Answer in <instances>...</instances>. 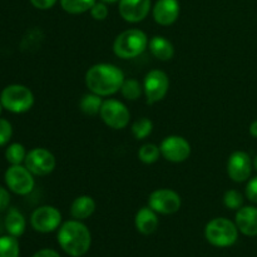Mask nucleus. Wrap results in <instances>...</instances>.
<instances>
[{
    "label": "nucleus",
    "instance_id": "c756f323",
    "mask_svg": "<svg viewBox=\"0 0 257 257\" xmlns=\"http://www.w3.org/2000/svg\"><path fill=\"white\" fill-rule=\"evenodd\" d=\"M90 15H92L93 19L95 20H104L105 18L109 14V10H108V7L105 3L103 2H95V4L93 5L92 9L89 10Z\"/></svg>",
    "mask_w": 257,
    "mask_h": 257
},
{
    "label": "nucleus",
    "instance_id": "c9c22d12",
    "mask_svg": "<svg viewBox=\"0 0 257 257\" xmlns=\"http://www.w3.org/2000/svg\"><path fill=\"white\" fill-rule=\"evenodd\" d=\"M100 2L105 3V4H113V3H117L119 2V0H100Z\"/></svg>",
    "mask_w": 257,
    "mask_h": 257
},
{
    "label": "nucleus",
    "instance_id": "412c9836",
    "mask_svg": "<svg viewBox=\"0 0 257 257\" xmlns=\"http://www.w3.org/2000/svg\"><path fill=\"white\" fill-rule=\"evenodd\" d=\"M102 104H103L102 97L89 92L88 94L83 95V98L79 102V108L84 114L89 115V117H94V115L99 114Z\"/></svg>",
    "mask_w": 257,
    "mask_h": 257
},
{
    "label": "nucleus",
    "instance_id": "aec40b11",
    "mask_svg": "<svg viewBox=\"0 0 257 257\" xmlns=\"http://www.w3.org/2000/svg\"><path fill=\"white\" fill-rule=\"evenodd\" d=\"M4 226L5 230L8 231L9 235L14 236V237H20L25 232L27 221H25L24 215L19 210H17V208H10L8 211L7 216H5Z\"/></svg>",
    "mask_w": 257,
    "mask_h": 257
},
{
    "label": "nucleus",
    "instance_id": "cd10ccee",
    "mask_svg": "<svg viewBox=\"0 0 257 257\" xmlns=\"http://www.w3.org/2000/svg\"><path fill=\"white\" fill-rule=\"evenodd\" d=\"M223 205L228 210H236L243 206V196L242 193L238 192L237 190H228L223 195Z\"/></svg>",
    "mask_w": 257,
    "mask_h": 257
},
{
    "label": "nucleus",
    "instance_id": "e433bc0d",
    "mask_svg": "<svg viewBox=\"0 0 257 257\" xmlns=\"http://www.w3.org/2000/svg\"><path fill=\"white\" fill-rule=\"evenodd\" d=\"M253 167H255V170L257 171V156L255 157V160H253Z\"/></svg>",
    "mask_w": 257,
    "mask_h": 257
},
{
    "label": "nucleus",
    "instance_id": "72a5a7b5",
    "mask_svg": "<svg viewBox=\"0 0 257 257\" xmlns=\"http://www.w3.org/2000/svg\"><path fill=\"white\" fill-rule=\"evenodd\" d=\"M32 257H60V255L53 248H42V250L37 251Z\"/></svg>",
    "mask_w": 257,
    "mask_h": 257
},
{
    "label": "nucleus",
    "instance_id": "f8f14e48",
    "mask_svg": "<svg viewBox=\"0 0 257 257\" xmlns=\"http://www.w3.org/2000/svg\"><path fill=\"white\" fill-rule=\"evenodd\" d=\"M161 156L173 163L185 162L191 155V145L181 136H168L160 146Z\"/></svg>",
    "mask_w": 257,
    "mask_h": 257
},
{
    "label": "nucleus",
    "instance_id": "9b49d317",
    "mask_svg": "<svg viewBox=\"0 0 257 257\" xmlns=\"http://www.w3.org/2000/svg\"><path fill=\"white\" fill-rule=\"evenodd\" d=\"M57 161L54 155L45 148H33L27 153L24 166L34 176H47L54 171Z\"/></svg>",
    "mask_w": 257,
    "mask_h": 257
},
{
    "label": "nucleus",
    "instance_id": "473e14b6",
    "mask_svg": "<svg viewBox=\"0 0 257 257\" xmlns=\"http://www.w3.org/2000/svg\"><path fill=\"white\" fill-rule=\"evenodd\" d=\"M57 2L58 0H30L33 7H35L37 9H40V10L50 9V8L54 7Z\"/></svg>",
    "mask_w": 257,
    "mask_h": 257
},
{
    "label": "nucleus",
    "instance_id": "a878e982",
    "mask_svg": "<svg viewBox=\"0 0 257 257\" xmlns=\"http://www.w3.org/2000/svg\"><path fill=\"white\" fill-rule=\"evenodd\" d=\"M131 130H132V135L135 136L136 140H145L152 133L153 123L150 118L142 117L136 120V122H133Z\"/></svg>",
    "mask_w": 257,
    "mask_h": 257
},
{
    "label": "nucleus",
    "instance_id": "f257e3e1",
    "mask_svg": "<svg viewBox=\"0 0 257 257\" xmlns=\"http://www.w3.org/2000/svg\"><path fill=\"white\" fill-rule=\"evenodd\" d=\"M124 73L110 63H98L85 73V85L88 90L100 97H109L119 92L124 82Z\"/></svg>",
    "mask_w": 257,
    "mask_h": 257
},
{
    "label": "nucleus",
    "instance_id": "4be33fe9",
    "mask_svg": "<svg viewBox=\"0 0 257 257\" xmlns=\"http://www.w3.org/2000/svg\"><path fill=\"white\" fill-rule=\"evenodd\" d=\"M63 10L69 14H83L89 12L97 0H59Z\"/></svg>",
    "mask_w": 257,
    "mask_h": 257
},
{
    "label": "nucleus",
    "instance_id": "1a4fd4ad",
    "mask_svg": "<svg viewBox=\"0 0 257 257\" xmlns=\"http://www.w3.org/2000/svg\"><path fill=\"white\" fill-rule=\"evenodd\" d=\"M30 225L37 232H53L62 225V213L54 206H40L30 216Z\"/></svg>",
    "mask_w": 257,
    "mask_h": 257
},
{
    "label": "nucleus",
    "instance_id": "423d86ee",
    "mask_svg": "<svg viewBox=\"0 0 257 257\" xmlns=\"http://www.w3.org/2000/svg\"><path fill=\"white\" fill-rule=\"evenodd\" d=\"M99 115L103 122L113 130H124L130 124V110L124 103L118 99L109 98V99L103 100Z\"/></svg>",
    "mask_w": 257,
    "mask_h": 257
},
{
    "label": "nucleus",
    "instance_id": "39448f33",
    "mask_svg": "<svg viewBox=\"0 0 257 257\" xmlns=\"http://www.w3.org/2000/svg\"><path fill=\"white\" fill-rule=\"evenodd\" d=\"M0 103L4 109L22 114L32 109L34 105V94L25 85L10 84L7 85L0 93Z\"/></svg>",
    "mask_w": 257,
    "mask_h": 257
},
{
    "label": "nucleus",
    "instance_id": "a211bd4d",
    "mask_svg": "<svg viewBox=\"0 0 257 257\" xmlns=\"http://www.w3.org/2000/svg\"><path fill=\"white\" fill-rule=\"evenodd\" d=\"M95 207H97V205H95V201L93 200V197L88 195L79 196L73 201L72 206H70V215L74 220H87L94 213Z\"/></svg>",
    "mask_w": 257,
    "mask_h": 257
},
{
    "label": "nucleus",
    "instance_id": "f03ea898",
    "mask_svg": "<svg viewBox=\"0 0 257 257\" xmlns=\"http://www.w3.org/2000/svg\"><path fill=\"white\" fill-rule=\"evenodd\" d=\"M57 238L62 250L72 257L84 256L92 245L89 228L79 220H69L62 223Z\"/></svg>",
    "mask_w": 257,
    "mask_h": 257
},
{
    "label": "nucleus",
    "instance_id": "ddd939ff",
    "mask_svg": "<svg viewBox=\"0 0 257 257\" xmlns=\"http://www.w3.org/2000/svg\"><path fill=\"white\" fill-rule=\"evenodd\" d=\"M253 162L248 153L243 151H236L228 157L227 173L233 182L242 183L250 180L252 173Z\"/></svg>",
    "mask_w": 257,
    "mask_h": 257
},
{
    "label": "nucleus",
    "instance_id": "bb28decb",
    "mask_svg": "<svg viewBox=\"0 0 257 257\" xmlns=\"http://www.w3.org/2000/svg\"><path fill=\"white\" fill-rule=\"evenodd\" d=\"M160 156V147L157 145H153V143H146L138 151V158H140L141 162L146 163V165H152V163L157 162Z\"/></svg>",
    "mask_w": 257,
    "mask_h": 257
},
{
    "label": "nucleus",
    "instance_id": "9d476101",
    "mask_svg": "<svg viewBox=\"0 0 257 257\" xmlns=\"http://www.w3.org/2000/svg\"><path fill=\"white\" fill-rule=\"evenodd\" d=\"M181 205L180 195L170 188H158L148 197V206L161 215H173L180 211Z\"/></svg>",
    "mask_w": 257,
    "mask_h": 257
},
{
    "label": "nucleus",
    "instance_id": "dca6fc26",
    "mask_svg": "<svg viewBox=\"0 0 257 257\" xmlns=\"http://www.w3.org/2000/svg\"><path fill=\"white\" fill-rule=\"evenodd\" d=\"M235 223L238 231L245 236H257V207L242 206L235 216Z\"/></svg>",
    "mask_w": 257,
    "mask_h": 257
},
{
    "label": "nucleus",
    "instance_id": "7ed1b4c3",
    "mask_svg": "<svg viewBox=\"0 0 257 257\" xmlns=\"http://www.w3.org/2000/svg\"><path fill=\"white\" fill-rule=\"evenodd\" d=\"M147 34L141 29H128L117 35L113 43V52L122 59H133L148 48Z\"/></svg>",
    "mask_w": 257,
    "mask_h": 257
},
{
    "label": "nucleus",
    "instance_id": "f3484780",
    "mask_svg": "<svg viewBox=\"0 0 257 257\" xmlns=\"http://www.w3.org/2000/svg\"><path fill=\"white\" fill-rule=\"evenodd\" d=\"M158 216L156 211H153L150 206L142 207L137 211L135 217L136 228L142 235H151L158 228Z\"/></svg>",
    "mask_w": 257,
    "mask_h": 257
},
{
    "label": "nucleus",
    "instance_id": "b1692460",
    "mask_svg": "<svg viewBox=\"0 0 257 257\" xmlns=\"http://www.w3.org/2000/svg\"><path fill=\"white\" fill-rule=\"evenodd\" d=\"M142 92L143 85H141V83L133 78L124 79L122 88H120V93L127 100H137L142 95Z\"/></svg>",
    "mask_w": 257,
    "mask_h": 257
},
{
    "label": "nucleus",
    "instance_id": "6ab92c4d",
    "mask_svg": "<svg viewBox=\"0 0 257 257\" xmlns=\"http://www.w3.org/2000/svg\"><path fill=\"white\" fill-rule=\"evenodd\" d=\"M148 48H150L153 57L157 58L158 60H162V62L171 60L175 55L173 44L162 35H156V37L151 38L150 43H148Z\"/></svg>",
    "mask_w": 257,
    "mask_h": 257
},
{
    "label": "nucleus",
    "instance_id": "f704fd0d",
    "mask_svg": "<svg viewBox=\"0 0 257 257\" xmlns=\"http://www.w3.org/2000/svg\"><path fill=\"white\" fill-rule=\"evenodd\" d=\"M250 135L252 136V137L257 138V119L253 120L250 124Z\"/></svg>",
    "mask_w": 257,
    "mask_h": 257
},
{
    "label": "nucleus",
    "instance_id": "4468645a",
    "mask_svg": "<svg viewBox=\"0 0 257 257\" xmlns=\"http://www.w3.org/2000/svg\"><path fill=\"white\" fill-rule=\"evenodd\" d=\"M118 10L125 22L140 23L150 14L151 0H119Z\"/></svg>",
    "mask_w": 257,
    "mask_h": 257
},
{
    "label": "nucleus",
    "instance_id": "0eeeda50",
    "mask_svg": "<svg viewBox=\"0 0 257 257\" xmlns=\"http://www.w3.org/2000/svg\"><path fill=\"white\" fill-rule=\"evenodd\" d=\"M4 178L8 188L19 196L29 195L35 186L34 175L22 165L10 166L5 172Z\"/></svg>",
    "mask_w": 257,
    "mask_h": 257
},
{
    "label": "nucleus",
    "instance_id": "2eb2a0df",
    "mask_svg": "<svg viewBox=\"0 0 257 257\" xmlns=\"http://www.w3.org/2000/svg\"><path fill=\"white\" fill-rule=\"evenodd\" d=\"M180 12L178 0H157L152 9L153 19L162 27L172 25L180 17Z\"/></svg>",
    "mask_w": 257,
    "mask_h": 257
},
{
    "label": "nucleus",
    "instance_id": "6e6552de",
    "mask_svg": "<svg viewBox=\"0 0 257 257\" xmlns=\"http://www.w3.org/2000/svg\"><path fill=\"white\" fill-rule=\"evenodd\" d=\"M168 89H170V78L163 70L153 69L146 74L143 80V93L147 103L153 104L162 100L167 94Z\"/></svg>",
    "mask_w": 257,
    "mask_h": 257
},
{
    "label": "nucleus",
    "instance_id": "c85d7f7f",
    "mask_svg": "<svg viewBox=\"0 0 257 257\" xmlns=\"http://www.w3.org/2000/svg\"><path fill=\"white\" fill-rule=\"evenodd\" d=\"M13 137V125L8 119L0 118V147L8 145Z\"/></svg>",
    "mask_w": 257,
    "mask_h": 257
},
{
    "label": "nucleus",
    "instance_id": "4c0bfd02",
    "mask_svg": "<svg viewBox=\"0 0 257 257\" xmlns=\"http://www.w3.org/2000/svg\"><path fill=\"white\" fill-rule=\"evenodd\" d=\"M3 109H4V108H3V105H2V103H0V114H2V112H3Z\"/></svg>",
    "mask_w": 257,
    "mask_h": 257
},
{
    "label": "nucleus",
    "instance_id": "7c9ffc66",
    "mask_svg": "<svg viewBox=\"0 0 257 257\" xmlns=\"http://www.w3.org/2000/svg\"><path fill=\"white\" fill-rule=\"evenodd\" d=\"M245 195L248 201H251L252 203H257V176L251 178L247 182L245 188Z\"/></svg>",
    "mask_w": 257,
    "mask_h": 257
},
{
    "label": "nucleus",
    "instance_id": "393cba45",
    "mask_svg": "<svg viewBox=\"0 0 257 257\" xmlns=\"http://www.w3.org/2000/svg\"><path fill=\"white\" fill-rule=\"evenodd\" d=\"M27 157V151L22 143H12L5 150V158L10 165H22Z\"/></svg>",
    "mask_w": 257,
    "mask_h": 257
},
{
    "label": "nucleus",
    "instance_id": "2f4dec72",
    "mask_svg": "<svg viewBox=\"0 0 257 257\" xmlns=\"http://www.w3.org/2000/svg\"><path fill=\"white\" fill-rule=\"evenodd\" d=\"M10 203V193L7 188L0 186V212L7 210Z\"/></svg>",
    "mask_w": 257,
    "mask_h": 257
},
{
    "label": "nucleus",
    "instance_id": "20e7f679",
    "mask_svg": "<svg viewBox=\"0 0 257 257\" xmlns=\"http://www.w3.org/2000/svg\"><path fill=\"white\" fill-rule=\"evenodd\" d=\"M238 228L235 222L226 217H216L205 227V237L215 247H230L238 238Z\"/></svg>",
    "mask_w": 257,
    "mask_h": 257
},
{
    "label": "nucleus",
    "instance_id": "5701e85b",
    "mask_svg": "<svg viewBox=\"0 0 257 257\" xmlns=\"http://www.w3.org/2000/svg\"><path fill=\"white\" fill-rule=\"evenodd\" d=\"M20 248L17 237L12 235L0 236V257H19Z\"/></svg>",
    "mask_w": 257,
    "mask_h": 257
}]
</instances>
